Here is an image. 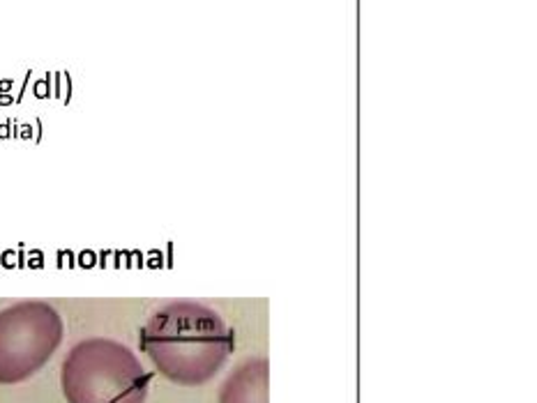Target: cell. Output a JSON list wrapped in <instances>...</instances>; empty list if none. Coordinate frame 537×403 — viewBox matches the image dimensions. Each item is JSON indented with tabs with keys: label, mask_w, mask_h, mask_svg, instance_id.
<instances>
[{
	"label": "cell",
	"mask_w": 537,
	"mask_h": 403,
	"mask_svg": "<svg viewBox=\"0 0 537 403\" xmlns=\"http://www.w3.org/2000/svg\"><path fill=\"white\" fill-rule=\"evenodd\" d=\"M141 351L166 380L196 387L219 373L233 351V332L215 309L177 300L148 318Z\"/></svg>",
	"instance_id": "cell-1"
},
{
	"label": "cell",
	"mask_w": 537,
	"mask_h": 403,
	"mask_svg": "<svg viewBox=\"0 0 537 403\" xmlns=\"http://www.w3.org/2000/svg\"><path fill=\"white\" fill-rule=\"evenodd\" d=\"M65 336L63 318L48 302L23 300L0 311V385L35 375Z\"/></svg>",
	"instance_id": "cell-3"
},
{
	"label": "cell",
	"mask_w": 537,
	"mask_h": 403,
	"mask_svg": "<svg viewBox=\"0 0 537 403\" xmlns=\"http://www.w3.org/2000/svg\"><path fill=\"white\" fill-rule=\"evenodd\" d=\"M270 362L254 357L238 364L221 383L219 403H270Z\"/></svg>",
	"instance_id": "cell-4"
},
{
	"label": "cell",
	"mask_w": 537,
	"mask_h": 403,
	"mask_svg": "<svg viewBox=\"0 0 537 403\" xmlns=\"http://www.w3.org/2000/svg\"><path fill=\"white\" fill-rule=\"evenodd\" d=\"M60 385L67 403H145L150 373L125 343L92 336L67 353Z\"/></svg>",
	"instance_id": "cell-2"
}]
</instances>
